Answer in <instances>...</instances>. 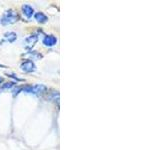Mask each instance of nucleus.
<instances>
[{"instance_id":"obj_7","label":"nucleus","mask_w":160,"mask_h":150,"mask_svg":"<svg viewBox=\"0 0 160 150\" xmlns=\"http://www.w3.org/2000/svg\"><path fill=\"white\" fill-rule=\"evenodd\" d=\"M16 39H17V34L15 33V32L9 31V32H6V33L4 34V40H5V41L9 42V43L14 42Z\"/></svg>"},{"instance_id":"obj_2","label":"nucleus","mask_w":160,"mask_h":150,"mask_svg":"<svg viewBox=\"0 0 160 150\" xmlns=\"http://www.w3.org/2000/svg\"><path fill=\"white\" fill-rule=\"evenodd\" d=\"M22 90L26 93L31 94H43L46 92L47 87L43 84H35V85H26L22 88Z\"/></svg>"},{"instance_id":"obj_4","label":"nucleus","mask_w":160,"mask_h":150,"mask_svg":"<svg viewBox=\"0 0 160 150\" xmlns=\"http://www.w3.org/2000/svg\"><path fill=\"white\" fill-rule=\"evenodd\" d=\"M42 43L47 47H52V46H54V45H56L57 38L52 34L45 35V36L43 37V39H42Z\"/></svg>"},{"instance_id":"obj_1","label":"nucleus","mask_w":160,"mask_h":150,"mask_svg":"<svg viewBox=\"0 0 160 150\" xmlns=\"http://www.w3.org/2000/svg\"><path fill=\"white\" fill-rule=\"evenodd\" d=\"M18 20H19L18 13L13 9H9L3 13L1 19H0V22H1L2 25H10L17 22Z\"/></svg>"},{"instance_id":"obj_8","label":"nucleus","mask_w":160,"mask_h":150,"mask_svg":"<svg viewBox=\"0 0 160 150\" xmlns=\"http://www.w3.org/2000/svg\"><path fill=\"white\" fill-rule=\"evenodd\" d=\"M34 18L36 19L38 22H40V23H45V22H47V20H48V17L43 12H37V13H35Z\"/></svg>"},{"instance_id":"obj_10","label":"nucleus","mask_w":160,"mask_h":150,"mask_svg":"<svg viewBox=\"0 0 160 150\" xmlns=\"http://www.w3.org/2000/svg\"><path fill=\"white\" fill-rule=\"evenodd\" d=\"M4 81V79H3V77H1V76H0V84H1L2 82Z\"/></svg>"},{"instance_id":"obj_9","label":"nucleus","mask_w":160,"mask_h":150,"mask_svg":"<svg viewBox=\"0 0 160 150\" xmlns=\"http://www.w3.org/2000/svg\"><path fill=\"white\" fill-rule=\"evenodd\" d=\"M15 85V83L14 82H7V83H5V85H3L2 86V88L3 89H6V88H11V87H13Z\"/></svg>"},{"instance_id":"obj_3","label":"nucleus","mask_w":160,"mask_h":150,"mask_svg":"<svg viewBox=\"0 0 160 150\" xmlns=\"http://www.w3.org/2000/svg\"><path fill=\"white\" fill-rule=\"evenodd\" d=\"M20 68H21L22 71L26 72V73H30V72H34L36 70V66H35L34 62L32 61L31 59H28V60H25L21 63L20 65Z\"/></svg>"},{"instance_id":"obj_5","label":"nucleus","mask_w":160,"mask_h":150,"mask_svg":"<svg viewBox=\"0 0 160 150\" xmlns=\"http://www.w3.org/2000/svg\"><path fill=\"white\" fill-rule=\"evenodd\" d=\"M21 9H22V13H23V15H24V16L26 17L27 19H30V18H31V17L33 16V14H34V9H33L32 6H30V5H28V4H24V5H22Z\"/></svg>"},{"instance_id":"obj_6","label":"nucleus","mask_w":160,"mask_h":150,"mask_svg":"<svg viewBox=\"0 0 160 150\" xmlns=\"http://www.w3.org/2000/svg\"><path fill=\"white\" fill-rule=\"evenodd\" d=\"M38 41V36L37 35H30L26 39H25V43H26V48H32L36 42Z\"/></svg>"}]
</instances>
